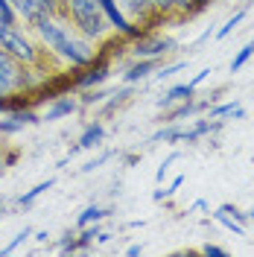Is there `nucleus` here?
Masks as SVG:
<instances>
[{"instance_id":"30","label":"nucleus","mask_w":254,"mask_h":257,"mask_svg":"<svg viewBox=\"0 0 254 257\" xmlns=\"http://www.w3.org/2000/svg\"><path fill=\"white\" fill-rule=\"evenodd\" d=\"M178 161H181V152H178V149H173V152H170L167 158L161 161V167L155 170V181H158V184H164V178L170 176V170H173V164H178Z\"/></svg>"},{"instance_id":"20","label":"nucleus","mask_w":254,"mask_h":257,"mask_svg":"<svg viewBox=\"0 0 254 257\" xmlns=\"http://www.w3.org/2000/svg\"><path fill=\"white\" fill-rule=\"evenodd\" d=\"M152 6H155V12L167 18V21H178V15L184 12V6H187V0H149Z\"/></svg>"},{"instance_id":"44","label":"nucleus","mask_w":254,"mask_h":257,"mask_svg":"<svg viewBox=\"0 0 254 257\" xmlns=\"http://www.w3.org/2000/svg\"><path fill=\"white\" fill-rule=\"evenodd\" d=\"M248 219H251V222H254V208H251V210H248Z\"/></svg>"},{"instance_id":"32","label":"nucleus","mask_w":254,"mask_h":257,"mask_svg":"<svg viewBox=\"0 0 254 257\" xmlns=\"http://www.w3.org/2000/svg\"><path fill=\"white\" fill-rule=\"evenodd\" d=\"M219 210H225L228 216H234L239 225H248V222H251V219H248V210H242L239 205H231V202H228V205H219Z\"/></svg>"},{"instance_id":"46","label":"nucleus","mask_w":254,"mask_h":257,"mask_svg":"<svg viewBox=\"0 0 254 257\" xmlns=\"http://www.w3.org/2000/svg\"><path fill=\"white\" fill-rule=\"evenodd\" d=\"M59 6H62V0H59Z\"/></svg>"},{"instance_id":"9","label":"nucleus","mask_w":254,"mask_h":257,"mask_svg":"<svg viewBox=\"0 0 254 257\" xmlns=\"http://www.w3.org/2000/svg\"><path fill=\"white\" fill-rule=\"evenodd\" d=\"M76 111H82L79 96H76V91H67V94H59L53 99H47V108L41 111V123H59V120L73 117Z\"/></svg>"},{"instance_id":"28","label":"nucleus","mask_w":254,"mask_h":257,"mask_svg":"<svg viewBox=\"0 0 254 257\" xmlns=\"http://www.w3.org/2000/svg\"><path fill=\"white\" fill-rule=\"evenodd\" d=\"M111 158H114L111 149H102V152H99L96 158H91V161H85V164H82V167H79V176H91V173H96V170H99L102 164H108Z\"/></svg>"},{"instance_id":"40","label":"nucleus","mask_w":254,"mask_h":257,"mask_svg":"<svg viewBox=\"0 0 254 257\" xmlns=\"http://www.w3.org/2000/svg\"><path fill=\"white\" fill-rule=\"evenodd\" d=\"M120 158H123V164H126V167H135V164L141 161V155H135V152H126V155H120Z\"/></svg>"},{"instance_id":"14","label":"nucleus","mask_w":254,"mask_h":257,"mask_svg":"<svg viewBox=\"0 0 254 257\" xmlns=\"http://www.w3.org/2000/svg\"><path fill=\"white\" fill-rule=\"evenodd\" d=\"M135 91H138V85H126V82H123L120 88H114L111 94L105 96V102H102V105L96 108V117H108V114L120 111V108L126 105L129 99L135 96Z\"/></svg>"},{"instance_id":"7","label":"nucleus","mask_w":254,"mask_h":257,"mask_svg":"<svg viewBox=\"0 0 254 257\" xmlns=\"http://www.w3.org/2000/svg\"><path fill=\"white\" fill-rule=\"evenodd\" d=\"M117 6H120V12L129 21L141 24L143 30H158L161 24H167V18L161 12H155V6L149 0H117Z\"/></svg>"},{"instance_id":"42","label":"nucleus","mask_w":254,"mask_h":257,"mask_svg":"<svg viewBox=\"0 0 254 257\" xmlns=\"http://www.w3.org/2000/svg\"><path fill=\"white\" fill-rule=\"evenodd\" d=\"M143 225H146V219H132L126 228H143Z\"/></svg>"},{"instance_id":"5","label":"nucleus","mask_w":254,"mask_h":257,"mask_svg":"<svg viewBox=\"0 0 254 257\" xmlns=\"http://www.w3.org/2000/svg\"><path fill=\"white\" fill-rule=\"evenodd\" d=\"M111 73H114V62L105 56V53L96 50L94 62H88L85 67L70 70V85H73V91L79 94V91H88V88H99V85H105V82L111 79Z\"/></svg>"},{"instance_id":"1","label":"nucleus","mask_w":254,"mask_h":257,"mask_svg":"<svg viewBox=\"0 0 254 257\" xmlns=\"http://www.w3.org/2000/svg\"><path fill=\"white\" fill-rule=\"evenodd\" d=\"M30 30L35 32L38 44L47 50V56L62 70H76V67L94 62L96 44L91 38H85L82 32H76V27L62 15V9L53 15H41Z\"/></svg>"},{"instance_id":"13","label":"nucleus","mask_w":254,"mask_h":257,"mask_svg":"<svg viewBox=\"0 0 254 257\" xmlns=\"http://www.w3.org/2000/svg\"><path fill=\"white\" fill-rule=\"evenodd\" d=\"M9 6L15 9L18 21H21L24 27H32L41 15H53L47 6H44V0H9Z\"/></svg>"},{"instance_id":"15","label":"nucleus","mask_w":254,"mask_h":257,"mask_svg":"<svg viewBox=\"0 0 254 257\" xmlns=\"http://www.w3.org/2000/svg\"><path fill=\"white\" fill-rule=\"evenodd\" d=\"M205 114L207 117H222L225 123H228V120H242L245 117V108L239 105L237 99H228V102H219L216 99V102H210V108Z\"/></svg>"},{"instance_id":"22","label":"nucleus","mask_w":254,"mask_h":257,"mask_svg":"<svg viewBox=\"0 0 254 257\" xmlns=\"http://www.w3.org/2000/svg\"><path fill=\"white\" fill-rule=\"evenodd\" d=\"M245 15H248V6H239L237 12H234V15L228 18V21H225V24H222V27H219L216 32H213V35H216L219 41H222V38H228V35H231V32L237 30V27L242 24V21H245Z\"/></svg>"},{"instance_id":"38","label":"nucleus","mask_w":254,"mask_h":257,"mask_svg":"<svg viewBox=\"0 0 254 257\" xmlns=\"http://www.w3.org/2000/svg\"><path fill=\"white\" fill-rule=\"evenodd\" d=\"M32 240L38 242V245H47V242H50V234H47V231H32Z\"/></svg>"},{"instance_id":"8","label":"nucleus","mask_w":254,"mask_h":257,"mask_svg":"<svg viewBox=\"0 0 254 257\" xmlns=\"http://www.w3.org/2000/svg\"><path fill=\"white\" fill-rule=\"evenodd\" d=\"M222 128H225L222 117H207V114H199V117H193L190 126H184L181 144H184V146H199L202 141L213 138V135H219Z\"/></svg>"},{"instance_id":"23","label":"nucleus","mask_w":254,"mask_h":257,"mask_svg":"<svg viewBox=\"0 0 254 257\" xmlns=\"http://www.w3.org/2000/svg\"><path fill=\"white\" fill-rule=\"evenodd\" d=\"M30 237H32V228H30V225H24V228H21V231H18L15 237H12V240L6 242V245H0V257H9V254H15L18 248H21L24 242L30 240Z\"/></svg>"},{"instance_id":"21","label":"nucleus","mask_w":254,"mask_h":257,"mask_svg":"<svg viewBox=\"0 0 254 257\" xmlns=\"http://www.w3.org/2000/svg\"><path fill=\"white\" fill-rule=\"evenodd\" d=\"M111 94V91H105V85H99V88H88V91H79V105L82 108H99L102 102H105V96Z\"/></svg>"},{"instance_id":"6","label":"nucleus","mask_w":254,"mask_h":257,"mask_svg":"<svg viewBox=\"0 0 254 257\" xmlns=\"http://www.w3.org/2000/svg\"><path fill=\"white\" fill-rule=\"evenodd\" d=\"M105 144V123H102V117H94V120H88L85 126H82L79 138H76V144L67 149V155H64L56 167L62 170V167H67V161L73 158L76 152H88V149H99V146Z\"/></svg>"},{"instance_id":"11","label":"nucleus","mask_w":254,"mask_h":257,"mask_svg":"<svg viewBox=\"0 0 254 257\" xmlns=\"http://www.w3.org/2000/svg\"><path fill=\"white\" fill-rule=\"evenodd\" d=\"M193 96H199V88H196L193 82H175L167 91H161V96L155 99V108H158V111H167V108H173L178 102H187Z\"/></svg>"},{"instance_id":"41","label":"nucleus","mask_w":254,"mask_h":257,"mask_svg":"<svg viewBox=\"0 0 254 257\" xmlns=\"http://www.w3.org/2000/svg\"><path fill=\"white\" fill-rule=\"evenodd\" d=\"M111 240H114L111 231H99V237H96V242H99V245H105V242H111Z\"/></svg>"},{"instance_id":"34","label":"nucleus","mask_w":254,"mask_h":257,"mask_svg":"<svg viewBox=\"0 0 254 257\" xmlns=\"http://www.w3.org/2000/svg\"><path fill=\"white\" fill-rule=\"evenodd\" d=\"M0 21H3V24H21L18 15H15V9L9 6V0H0Z\"/></svg>"},{"instance_id":"33","label":"nucleus","mask_w":254,"mask_h":257,"mask_svg":"<svg viewBox=\"0 0 254 257\" xmlns=\"http://www.w3.org/2000/svg\"><path fill=\"white\" fill-rule=\"evenodd\" d=\"M199 254L202 257H228V248L216 245V242H205V245L199 248Z\"/></svg>"},{"instance_id":"47","label":"nucleus","mask_w":254,"mask_h":257,"mask_svg":"<svg viewBox=\"0 0 254 257\" xmlns=\"http://www.w3.org/2000/svg\"><path fill=\"white\" fill-rule=\"evenodd\" d=\"M251 164H254V158H251Z\"/></svg>"},{"instance_id":"3","label":"nucleus","mask_w":254,"mask_h":257,"mask_svg":"<svg viewBox=\"0 0 254 257\" xmlns=\"http://www.w3.org/2000/svg\"><path fill=\"white\" fill-rule=\"evenodd\" d=\"M62 15L76 27V32H82L85 38H91L96 47L114 35L111 24H108V18L102 12V6H99V0H62Z\"/></svg>"},{"instance_id":"18","label":"nucleus","mask_w":254,"mask_h":257,"mask_svg":"<svg viewBox=\"0 0 254 257\" xmlns=\"http://www.w3.org/2000/svg\"><path fill=\"white\" fill-rule=\"evenodd\" d=\"M53 187H56V178H47V181H38L35 187H30L27 193H21V196H18V199H15V208H21V210L32 208V205H35V199H38V196H44L47 190H53Z\"/></svg>"},{"instance_id":"37","label":"nucleus","mask_w":254,"mask_h":257,"mask_svg":"<svg viewBox=\"0 0 254 257\" xmlns=\"http://www.w3.org/2000/svg\"><path fill=\"white\" fill-rule=\"evenodd\" d=\"M210 73H213V70H210V67H205V70H199V73H196V76H193V85H196V88H199V85H202V82L207 79V76H210Z\"/></svg>"},{"instance_id":"12","label":"nucleus","mask_w":254,"mask_h":257,"mask_svg":"<svg viewBox=\"0 0 254 257\" xmlns=\"http://www.w3.org/2000/svg\"><path fill=\"white\" fill-rule=\"evenodd\" d=\"M158 64L161 62H149V59H129V64L120 73V82H126V85H143V82L152 79V73H155Z\"/></svg>"},{"instance_id":"19","label":"nucleus","mask_w":254,"mask_h":257,"mask_svg":"<svg viewBox=\"0 0 254 257\" xmlns=\"http://www.w3.org/2000/svg\"><path fill=\"white\" fill-rule=\"evenodd\" d=\"M187 64H190V59H175V62H161L158 67H155V73H152V79H149V82H167V79H173L175 73L187 70Z\"/></svg>"},{"instance_id":"35","label":"nucleus","mask_w":254,"mask_h":257,"mask_svg":"<svg viewBox=\"0 0 254 257\" xmlns=\"http://www.w3.org/2000/svg\"><path fill=\"white\" fill-rule=\"evenodd\" d=\"M18 158H21L18 149H6V152H0V167H15Z\"/></svg>"},{"instance_id":"27","label":"nucleus","mask_w":254,"mask_h":257,"mask_svg":"<svg viewBox=\"0 0 254 257\" xmlns=\"http://www.w3.org/2000/svg\"><path fill=\"white\" fill-rule=\"evenodd\" d=\"M251 59H254V38L248 41V44H245V47H239V50H237V56L231 59V73H239V70H242L245 64L251 62Z\"/></svg>"},{"instance_id":"24","label":"nucleus","mask_w":254,"mask_h":257,"mask_svg":"<svg viewBox=\"0 0 254 257\" xmlns=\"http://www.w3.org/2000/svg\"><path fill=\"white\" fill-rule=\"evenodd\" d=\"M210 216H213V219H216V222L222 225L225 231H231V234H237V237H245V225H239L237 219H234V216H228V213H225V210H210Z\"/></svg>"},{"instance_id":"25","label":"nucleus","mask_w":254,"mask_h":257,"mask_svg":"<svg viewBox=\"0 0 254 257\" xmlns=\"http://www.w3.org/2000/svg\"><path fill=\"white\" fill-rule=\"evenodd\" d=\"M53 251H56V254H76V228L64 231L62 237L53 242Z\"/></svg>"},{"instance_id":"43","label":"nucleus","mask_w":254,"mask_h":257,"mask_svg":"<svg viewBox=\"0 0 254 257\" xmlns=\"http://www.w3.org/2000/svg\"><path fill=\"white\" fill-rule=\"evenodd\" d=\"M239 3H242V6H251L254 0H239Z\"/></svg>"},{"instance_id":"4","label":"nucleus","mask_w":254,"mask_h":257,"mask_svg":"<svg viewBox=\"0 0 254 257\" xmlns=\"http://www.w3.org/2000/svg\"><path fill=\"white\" fill-rule=\"evenodd\" d=\"M178 41L161 30H143L141 38L129 41V59H149V62H170L178 53Z\"/></svg>"},{"instance_id":"10","label":"nucleus","mask_w":254,"mask_h":257,"mask_svg":"<svg viewBox=\"0 0 254 257\" xmlns=\"http://www.w3.org/2000/svg\"><path fill=\"white\" fill-rule=\"evenodd\" d=\"M99 6H102V12H105V18H108V24H111V30L117 32V35H123L126 41H135V38L143 35V27L135 24V21H129V18L120 12L117 0H99Z\"/></svg>"},{"instance_id":"26","label":"nucleus","mask_w":254,"mask_h":257,"mask_svg":"<svg viewBox=\"0 0 254 257\" xmlns=\"http://www.w3.org/2000/svg\"><path fill=\"white\" fill-rule=\"evenodd\" d=\"M210 3H213V0H187V6H184V12L178 15V21H193V18L205 15L207 9H210Z\"/></svg>"},{"instance_id":"39","label":"nucleus","mask_w":254,"mask_h":257,"mask_svg":"<svg viewBox=\"0 0 254 257\" xmlns=\"http://www.w3.org/2000/svg\"><path fill=\"white\" fill-rule=\"evenodd\" d=\"M138 254H143V242H132L126 248V257H138Z\"/></svg>"},{"instance_id":"45","label":"nucleus","mask_w":254,"mask_h":257,"mask_svg":"<svg viewBox=\"0 0 254 257\" xmlns=\"http://www.w3.org/2000/svg\"><path fill=\"white\" fill-rule=\"evenodd\" d=\"M213 3H225V0H213Z\"/></svg>"},{"instance_id":"16","label":"nucleus","mask_w":254,"mask_h":257,"mask_svg":"<svg viewBox=\"0 0 254 257\" xmlns=\"http://www.w3.org/2000/svg\"><path fill=\"white\" fill-rule=\"evenodd\" d=\"M114 213V208H105V205H85V208L76 213V228H85V225H94V222H102V219H108Z\"/></svg>"},{"instance_id":"17","label":"nucleus","mask_w":254,"mask_h":257,"mask_svg":"<svg viewBox=\"0 0 254 257\" xmlns=\"http://www.w3.org/2000/svg\"><path fill=\"white\" fill-rule=\"evenodd\" d=\"M99 231H102V222H94V225H85V228H76V254H88V251H94Z\"/></svg>"},{"instance_id":"2","label":"nucleus","mask_w":254,"mask_h":257,"mask_svg":"<svg viewBox=\"0 0 254 257\" xmlns=\"http://www.w3.org/2000/svg\"><path fill=\"white\" fill-rule=\"evenodd\" d=\"M0 47L6 50L12 59H18L21 64H27V67H47L53 73L62 70L47 56V50L38 44L35 32L30 27H24V24H3L0 21Z\"/></svg>"},{"instance_id":"31","label":"nucleus","mask_w":254,"mask_h":257,"mask_svg":"<svg viewBox=\"0 0 254 257\" xmlns=\"http://www.w3.org/2000/svg\"><path fill=\"white\" fill-rule=\"evenodd\" d=\"M18 132H24V123H18L12 114H3L0 117V138H12Z\"/></svg>"},{"instance_id":"29","label":"nucleus","mask_w":254,"mask_h":257,"mask_svg":"<svg viewBox=\"0 0 254 257\" xmlns=\"http://www.w3.org/2000/svg\"><path fill=\"white\" fill-rule=\"evenodd\" d=\"M181 184H184V176H175L167 187H158V190L152 193V199H155V202H167V199H173L175 193L181 190Z\"/></svg>"},{"instance_id":"36","label":"nucleus","mask_w":254,"mask_h":257,"mask_svg":"<svg viewBox=\"0 0 254 257\" xmlns=\"http://www.w3.org/2000/svg\"><path fill=\"white\" fill-rule=\"evenodd\" d=\"M199 210H207V213H210V205H207L205 199H196V202H193V205L184 210V213H199Z\"/></svg>"}]
</instances>
